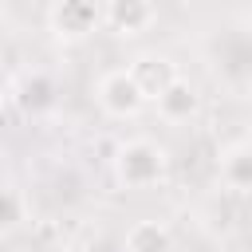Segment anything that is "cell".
I'll return each mask as SVG.
<instances>
[{
    "mask_svg": "<svg viewBox=\"0 0 252 252\" xmlns=\"http://www.w3.org/2000/svg\"><path fill=\"white\" fill-rule=\"evenodd\" d=\"M165 150L150 138H134V142H122L118 154H114V173L126 189H146V185H158L165 177Z\"/></svg>",
    "mask_w": 252,
    "mask_h": 252,
    "instance_id": "obj_1",
    "label": "cell"
},
{
    "mask_svg": "<svg viewBox=\"0 0 252 252\" xmlns=\"http://www.w3.org/2000/svg\"><path fill=\"white\" fill-rule=\"evenodd\" d=\"M94 98H98L102 114H110V118H134V114L150 102V98L142 94L138 79L130 75V67L106 71V75L98 79V87H94Z\"/></svg>",
    "mask_w": 252,
    "mask_h": 252,
    "instance_id": "obj_2",
    "label": "cell"
},
{
    "mask_svg": "<svg viewBox=\"0 0 252 252\" xmlns=\"http://www.w3.org/2000/svg\"><path fill=\"white\" fill-rule=\"evenodd\" d=\"M98 24V8L91 0H63L55 12H51V32L59 39H87Z\"/></svg>",
    "mask_w": 252,
    "mask_h": 252,
    "instance_id": "obj_3",
    "label": "cell"
},
{
    "mask_svg": "<svg viewBox=\"0 0 252 252\" xmlns=\"http://www.w3.org/2000/svg\"><path fill=\"white\" fill-rule=\"evenodd\" d=\"M102 20L118 35H138L154 24V0H106Z\"/></svg>",
    "mask_w": 252,
    "mask_h": 252,
    "instance_id": "obj_4",
    "label": "cell"
},
{
    "mask_svg": "<svg viewBox=\"0 0 252 252\" xmlns=\"http://www.w3.org/2000/svg\"><path fill=\"white\" fill-rule=\"evenodd\" d=\"M130 75L138 79V87H142V94L154 102L173 79H177V63L173 59H165V55H138L134 63H130Z\"/></svg>",
    "mask_w": 252,
    "mask_h": 252,
    "instance_id": "obj_5",
    "label": "cell"
},
{
    "mask_svg": "<svg viewBox=\"0 0 252 252\" xmlns=\"http://www.w3.org/2000/svg\"><path fill=\"white\" fill-rule=\"evenodd\" d=\"M154 102H158V114H161V118H169V122H185V118H193V114H197L201 94H197V87H193L189 79H181V75H177V79H173V83H169Z\"/></svg>",
    "mask_w": 252,
    "mask_h": 252,
    "instance_id": "obj_6",
    "label": "cell"
},
{
    "mask_svg": "<svg viewBox=\"0 0 252 252\" xmlns=\"http://www.w3.org/2000/svg\"><path fill=\"white\" fill-rule=\"evenodd\" d=\"M220 181L236 193H252V146L236 142L220 154Z\"/></svg>",
    "mask_w": 252,
    "mask_h": 252,
    "instance_id": "obj_7",
    "label": "cell"
},
{
    "mask_svg": "<svg viewBox=\"0 0 252 252\" xmlns=\"http://www.w3.org/2000/svg\"><path fill=\"white\" fill-rule=\"evenodd\" d=\"M173 236L161 220H138L126 232V252H169Z\"/></svg>",
    "mask_w": 252,
    "mask_h": 252,
    "instance_id": "obj_8",
    "label": "cell"
},
{
    "mask_svg": "<svg viewBox=\"0 0 252 252\" xmlns=\"http://www.w3.org/2000/svg\"><path fill=\"white\" fill-rule=\"evenodd\" d=\"M16 102H20V110H28V114H43V110L55 102V83L35 71V75H28V79L16 87Z\"/></svg>",
    "mask_w": 252,
    "mask_h": 252,
    "instance_id": "obj_9",
    "label": "cell"
},
{
    "mask_svg": "<svg viewBox=\"0 0 252 252\" xmlns=\"http://www.w3.org/2000/svg\"><path fill=\"white\" fill-rule=\"evenodd\" d=\"M24 220V201L16 189H0V232H12Z\"/></svg>",
    "mask_w": 252,
    "mask_h": 252,
    "instance_id": "obj_10",
    "label": "cell"
},
{
    "mask_svg": "<svg viewBox=\"0 0 252 252\" xmlns=\"http://www.w3.org/2000/svg\"><path fill=\"white\" fill-rule=\"evenodd\" d=\"M8 91H12V75H8V63L0 59V98H8Z\"/></svg>",
    "mask_w": 252,
    "mask_h": 252,
    "instance_id": "obj_11",
    "label": "cell"
},
{
    "mask_svg": "<svg viewBox=\"0 0 252 252\" xmlns=\"http://www.w3.org/2000/svg\"><path fill=\"white\" fill-rule=\"evenodd\" d=\"M63 252H91V248H83V244H67Z\"/></svg>",
    "mask_w": 252,
    "mask_h": 252,
    "instance_id": "obj_12",
    "label": "cell"
},
{
    "mask_svg": "<svg viewBox=\"0 0 252 252\" xmlns=\"http://www.w3.org/2000/svg\"><path fill=\"white\" fill-rule=\"evenodd\" d=\"M244 142H248V146H252V126H248V134H244Z\"/></svg>",
    "mask_w": 252,
    "mask_h": 252,
    "instance_id": "obj_13",
    "label": "cell"
}]
</instances>
